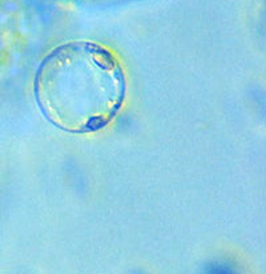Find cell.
Returning <instances> with one entry per match:
<instances>
[{
  "label": "cell",
  "mask_w": 266,
  "mask_h": 274,
  "mask_svg": "<svg viewBox=\"0 0 266 274\" xmlns=\"http://www.w3.org/2000/svg\"><path fill=\"white\" fill-rule=\"evenodd\" d=\"M127 92L119 59L100 44L70 42L43 59L34 80L40 112L75 135L93 133L117 116Z\"/></svg>",
  "instance_id": "obj_1"
}]
</instances>
